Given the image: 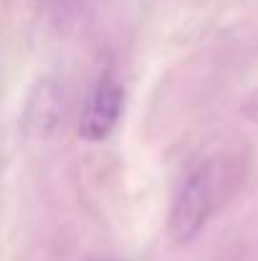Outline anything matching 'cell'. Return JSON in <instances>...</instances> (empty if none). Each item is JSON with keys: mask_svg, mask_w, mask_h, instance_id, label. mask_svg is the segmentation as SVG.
<instances>
[{"mask_svg": "<svg viewBox=\"0 0 258 261\" xmlns=\"http://www.w3.org/2000/svg\"><path fill=\"white\" fill-rule=\"evenodd\" d=\"M213 211V173L210 165L190 175L172 198L167 231L175 244H190L208 223Z\"/></svg>", "mask_w": 258, "mask_h": 261, "instance_id": "obj_1", "label": "cell"}, {"mask_svg": "<svg viewBox=\"0 0 258 261\" xmlns=\"http://www.w3.org/2000/svg\"><path fill=\"white\" fill-rule=\"evenodd\" d=\"M64 112H66L64 87L53 76H41L25 91L20 109V129L28 140H48L61 127Z\"/></svg>", "mask_w": 258, "mask_h": 261, "instance_id": "obj_2", "label": "cell"}, {"mask_svg": "<svg viewBox=\"0 0 258 261\" xmlns=\"http://www.w3.org/2000/svg\"><path fill=\"white\" fill-rule=\"evenodd\" d=\"M241 114H243L246 122L258 124V87H253L246 94V99H243V104H241Z\"/></svg>", "mask_w": 258, "mask_h": 261, "instance_id": "obj_4", "label": "cell"}, {"mask_svg": "<svg viewBox=\"0 0 258 261\" xmlns=\"http://www.w3.org/2000/svg\"><path fill=\"white\" fill-rule=\"evenodd\" d=\"M124 112V89L111 76L104 74L91 91L86 109L79 122V135L86 142H101L111 135L117 122L122 119Z\"/></svg>", "mask_w": 258, "mask_h": 261, "instance_id": "obj_3", "label": "cell"}, {"mask_svg": "<svg viewBox=\"0 0 258 261\" xmlns=\"http://www.w3.org/2000/svg\"><path fill=\"white\" fill-rule=\"evenodd\" d=\"M89 261H106V259H89Z\"/></svg>", "mask_w": 258, "mask_h": 261, "instance_id": "obj_5", "label": "cell"}]
</instances>
